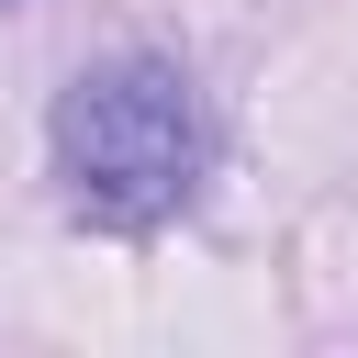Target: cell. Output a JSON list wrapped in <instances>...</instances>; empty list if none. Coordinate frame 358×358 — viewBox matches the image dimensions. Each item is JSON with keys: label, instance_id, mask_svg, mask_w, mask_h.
<instances>
[{"label": "cell", "instance_id": "obj_1", "mask_svg": "<svg viewBox=\"0 0 358 358\" xmlns=\"http://www.w3.org/2000/svg\"><path fill=\"white\" fill-rule=\"evenodd\" d=\"M201 157H213V134H201V101L168 56H101L56 90V179L101 224L179 213Z\"/></svg>", "mask_w": 358, "mask_h": 358}]
</instances>
